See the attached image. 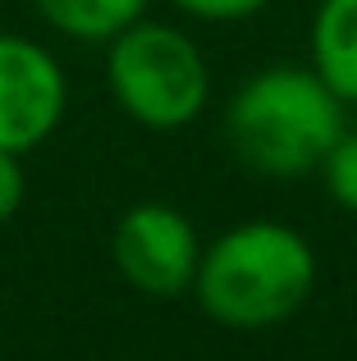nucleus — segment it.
<instances>
[{
    "instance_id": "obj_6",
    "label": "nucleus",
    "mask_w": 357,
    "mask_h": 361,
    "mask_svg": "<svg viewBox=\"0 0 357 361\" xmlns=\"http://www.w3.org/2000/svg\"><path fill=\"white\" fill-rule=\"evenodd\" d=\"M312 69L339 101H357V0H321L312 23Z\"/></svg>"
},
{
    "instance_id": "obj_9",
    "label": "nucleus",
    "mask_w": 357,
    "mask_h": 361,
    "mask_svg": "<svg viewBox=\"0 0 357 361\" xmlns=\"http://www.w3.org/2000/svg\"><path fill=\"white\" fill-rule=\"evenodd\" d=\"M23 192H28V178H23V165H18V151L0 147V224L23 206Z\"/></svg>"
},
{
    "instance_id": "obj_5",
    "label": "nucleus",
    "mask_w": 357,
    "mask_h": 361,
    "mask_svg": "<svg viewBox=\"0 0 357 361\" xmlns=\"http://www.w3.org/2000/svg\"><path fill=\"white\" fill-rule=\"evenodd\" d=\"M64 69L46 46L28 37H0V147L32 151L55 133L64 115Z\"/></svg>"
},
{
    "instance_id": "obj_3",
    "label": "nucleus",
    "mask_w": 357,
    "mask_h": 361,
    "mask_svg": "<svg viewBox=\"0 0 357 361\" xmlns=\"http://www.w3.org/2000/svg\"><path fill=\"white\" fill-rule=\"evenodd\" d=\"M110 92L147 128H183L211 97L206 60L183 32L165 23H128L110 37Z\"/></svg>"
},
{
    "instance_id": "obj_4",
    "label": "nucleus",
    "mask_w": 357,
    "mask_h": 361,
    "mask_svg": "<svg viewBox=\"0 0 357 361\" xmlns=\"http://www.w3.org/2000/svg\"><path fill=\"white\" fill-rule=\"evenodd\" d=\"M110 252H115L119 274L152 298H178L183 288H193L197 265H202L193 224L165 202H143L124 211V220L115 224V238H110Z\"/></svg>"
},
{
    "instance_id": "obj_8",
    "label": "nucleus",
    "mask_w": 357,
    "mask_h": 361,
    "mask_svg": "<svg viewBox=\"0 0 357 361\" xmlns=\"http://www.w3.org/2000/svg\"><path fill=\"white\" fill-rule=\"evenodd\" d=\"M325 169V188L344 211H357V133H344L330 147V156L321 160Z\"/></svg>"
},
{
    "instance_id": "obj_1",
    "label": "nucleus",
    "mask_w": 357,
    "mask_h": 361,
    "mask_svg": "<svg viewBox=\"0 0 357 361\" xmlns=\"http://www.w3.org/2000/svg\"><path fill=\"white\" fill-rule=\"evenodd\" d=\"M229 142L243 165L270 178H298L321 169L344 137V101L316 69H261L229 101Z\"/></svg>"
},
{
    "instance_id": "obj_10",
    "label": "nucleus",
    "mask_w": 357,
    "mask_h": 361,
    "mask_svg": "<svg viewBox=\"0 0 357 361\" xmlns=\"http://www.w3.org/2000/svg\"><path fill=\"white\" fill-rule=\"evenodd\" d=\"M178 9H188V14L197 18H248L257 14L266 0H174Z\"/></svg>"
},
{
    "instance_id": "obj_7",
    "label": "nucleus",
    "mask_w": 357,
    "mask_h": 361,
    "mask_svg": "<svg viewBox=\"0 0 357 361\" xmlns=\"http://www.w3.org/2000/svg\"><path fill=\"white\" fill-rule=\"evenodd\" d=\"M51 27L78 42H110L128 23H138L147 0H32Z\"/></svg>"
},
{
    "instance_id": "obj_2",
    "label": "nucleus",
    "mask_w": 357,
    "mask_h": 361,
    "mask_svg": "<svg viewBox=\"0 0 357 361\" xmlns=\"http://www.w3.org/2000/svg\"><path fill=\"white\" fill-rule=\"evenodd\" d=\"M316 283V256L303 233L289 224H238L215 247L202 252L197 265V298L206 316L229 329H270L289 320L307 302Z\"/></svg>"
}]
</instances>
